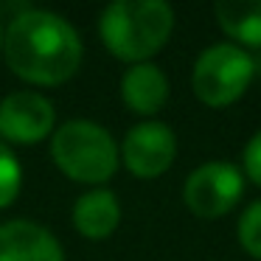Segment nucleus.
<instances>
[{"mask_svg": "<svg viewBox=\"0 0 261 261\" xmlns=\"http://www.w3.org/2000/svg\"><path fill=\"white\" fill-rule=\"evenodd\" d=\"M0 261H65V255L45 227L14 219L0 225Z\"/></svg>", "mask_w": 261, "mask_h": 261, "instance_id": "obj_8", "label": "nucleus"}, {"mask_svg": "<svg viewBox=\"0 0 261 261\" xmlns=\"http://www.w3.org/2000/svg\"><path fill=\"white\" fill-rule=\"evenodd\" d=\"M174 29V12L163 0H118L104 9L98 31L113 57L124 62L149 59L166 45Z\"/></svg>", "mask_w": 261, "mask_h": 261, "instance_id": "obj_2", "label": "nucleus"}, {"mask_svg": "<svg viewBox=\"0 0 261 261\" xmlns=\"http://www.w3.org/2000/svg\"><path fill=\"white\" fill-rule=\"evenodd\" d=\"M244 169H247V177L261 186V132H255L250 138L247 149H244Z\"/></svg>", "mask_w": 261, "mask_h": 261, "instance_id": "obj_14", "label": "nucleus"}, {"mask_svg": "<svg viewBox=\"0 0 261 261\" xmlns=\"http://www.w3.org/2000/svg\"><path fill=\"white\" fill-rule=\"evenodd\" d=\"M244 180L230 163H205L194 169L182 188L186 205L199 219H219L242 197Z\"/></svg>", "mask_w": 261, "mask_h": 261, "instance_id": "obj_5", "label": "nucleus"}, {"mask_svg": "<svg viewBox=\"0 0 261 261\" xmlns=\"http://www.w3.org/2000/svg\"><path fill=\"white\" fill-rule=\"evenodd\" d=\"M54 129V104L40 93H12L0 101V138L37 143Z\"/></svg>", "mask_w": 261, "mask_h": 261, "instance_id": "obj_7", "label": "nucleus"}, {"mask_svg": "<svg viewBox=\"0 0 261 261\" xmlns=\"http://www.w3.org/2000/svg\"><path fill=\"white\" fill-rule=\"evenodd\" d=\"M6 62L20 79L54 87L79 70L82 42L76 29L51 12H23L3 40Z\"/></svg>", "mask_w": 261, "mask_h": 261, "instance_id": "obj_1", "label": "nucleus"}, {"mask_svg": "<svg viewBox=\"0 0 261 261\" xmlns=\"http://www.w3.org/2000/svg\"><path fill=\"white\" fill-rule=\"evenodd\" d=\"M20 186H23V169L12 149L0 143V208H6L17 199Z\"/></svg>", "mask_w": 261, "mask_h": 261, "instance_id": "obj_12", "label": "nucleus"}, {"mask_svg": "<svg viewBox=\"0 0 261 261\" xmlns=\"http://www.w3.org/2000/svg\"><path fill=\"white\" fill-rule=\"evenodd\" d=\"M57 166L76 182H104L118 169V149L104 126L93 121H68L51 141Z\"/></svg>", "mask_w": 261, "mask_h": 261, "instance_id": "obj_3", "label": "nucleus"}, {"mask_svg": "<svg viewBox=\"0 0 261 261\" xmlns=\"http://www.w3.org/2000/svg\"><path fill=\"white\" fill-rule=\"evenodd\" d=\"M177 154V138L160 121H146L126 132L124 141V163L141 180L160 177Z\"/></svg>", "mask_w": 261, "mask_h": 261, "instance_id": "obj_6", "label": "nucleus"}, {"mask_svg": "<svg viewBox=\"0 0 261 261\" xmlns=\"http://www.w3.org/2000/svg\"><path fill=\"white\" fill-rule=\"evenodd\" d=\"M253 59L239 45H211L194 65V93L208 107H227L253 82Z\"/></svg>", "mask_w": 261, "mask_h": 261, "instance_id": "obj_4", "label": "nucleus"}, {"mask_svg": "<svg viewBox=\"0 0 261 261\" xmlns=\"http://www.w3.org/2000/svg\"><path fill=\"white\" fill-rule=\"evenodd\" d=\"M121 96H124L126 107L132 113L152 115L169 98V79H166V73L160 68L141 62L126 70L124 82H121Z\"/></svg>", "mask_w": 261, "mask_h": 261, "instance_id": "obj_9", "label": "nucleus"}, {"mask_svg": "<svg viewBox=\"0 0 261 261\" xmlns=\"http://www.w3.org/2000/svg\"><path fill=\"white\" fill-rule=\"evenodd\" d=\"M0 45H3V37H0Z\"/></svg>", "mask_w": 261, "mask_h": 261, "instance_id": "obj_15", "label": "nucleus"}, {"mask_svg": "<svg viewBox=\"0 0 261 261\" xmlns=\"http://www.w3.org/2000/svg\"><path fill=\"white\" fill-rule=\"evenodd\" d=\"M222 31L242 45H261V0H222L216 3Z\"/></svg>", "mask_w": 261, "mask_h": 261, "instance_id": "obj_11", "label": "nucleus"}, {"mask_svg": "<svg viewBox=\"0 0 261 261\" xmlns=\"http://www.w3.org/2000/svg\"><path fill=\"white\" fill-rule=\"evenodd\" d=\"M239 242L253 258H261V199L250 205L239 219Z\"/></svg>", "mask_w": 261, "mask_h": 261, "instance_id": "obj_13", "label": "nucleus"}, {"mask_svg": "<svg viewBox=\"0 0 261 261\" xmlns=\"http://www.w3.org/2000/svg\"><path fill=\"white\" fill-rule=\"evenodd\" d=\"M121 222V208L113 191H90L73 205V225L85 239H107Z\"/></svg>", "mask_w": 261, "mask_h": 261, "instance_id": "obj_10", "label": "nucleus"}]
</instances>
